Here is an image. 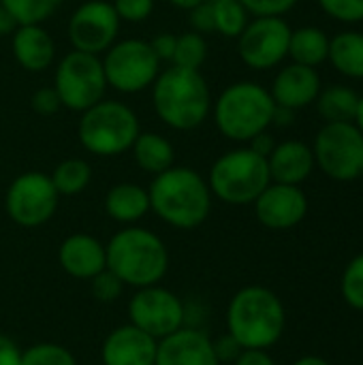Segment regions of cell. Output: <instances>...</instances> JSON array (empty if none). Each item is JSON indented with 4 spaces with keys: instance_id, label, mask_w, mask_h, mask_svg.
Listing matches in <instances>:
<instances>
[{
    "instance_id": "1",
    "label": "cell",
    "mask_w": 363,
    "mask_h": 365,
    "mask_svg": "<svg viewBox=\"0 0 363 365\" xmlns=\"http://www.w3.org/2000/svg\"><path fill=\"white\" fill-rule=\"evenodd\" d=\"M150 212H154L165 225L193 231L201 227L212 212V190L208 180L190 167H169L154 175L148 186Z\"/></svg>"
},
{
    "instance_id": "2",
    "label": "cell",
    "mask_w": 363,
    "mask_h": 365,
    "mask_svg": "<svg viewBox=\"0 0 363 365\" xmlns=\"http://www.w3.org/2000/svg\"><path fill=\"white\" fill-rule=\"evenodd\" d=\"M212 92L201 71L169 66L152 83V105L158 120L180 133L199 128L212 113Z\"/></svg>"
},
{
    "instance_id": "3",
    "label": "cell",
    "mask_w": 363,
    "mask_h": 365,
    "mask_svg": "<svg viewBox=\"0 0 363 365\" xmlns=\"http://www.w3.org/2000/svg\"><path fill=\"white\" fill-rule=\"evenodd\" d=\"M107 269H111L124 287L143 289L160 284L169 272V250L165 242L145 227H122L105 244Z\"/></svg>"
},
{
    "instance_id": "4",
    "label": "cell",
    "mask_w": 363,
    "mask_h": 365,
    "mask_svg": "<svg viewBox=\"0 0 363 365\" xmlns=\"http://www.w3.org/2000/svg\"><path fill=\"white\" fill-rule=\"evenodd\" d=\"M285 327V306L267 287H244L227 306V334H231L242 349L267 351L282 338Z\"/></svg>"
},
{
    "instance_id": "5",
    "label": "cell",
    "mask_w": 363,
    "mask_h": 365,
    "mask_svg": "<svg viewBox=\"0 0 363 365\" xmlns=\"http://www.w3.org/2000/svg\"><path fill=\"white\" fill-rule=\"evenodd\" d=\"M276 103L267 88L257 81H235L212 103V118L218 133L235 143H248L272 126Z\"/></svg>"
},
{
    "instance_id": "6",
    "label": "cell",
    "mask_w": 363,
    "mask_h": 365,
    "mask_svg": "<svg viewBox=\"0 0 363 365\" xmlns=\"http://www.w3.org/2000/svg\"><path fill=\"white\" fill-rule=\"evenodd\" d=\"M141 124L133 107L120 101H98L86 109L77 124V139L88 154L113 158L131 152Z\"/></svg>"
},
{
    "instance_id": "7",
    "label": "cell",
    "mask_w": 363,
    "mask_h": 365,
    "mask_svg": "<svg viewBox=\"0 0 363 365\" xmlns=\"http://www.w3.org/2000/svg\"><path fill=\"white\" fill-rule=\"evenodd\" d=\"M267 158L246 148H235L218 156L208 173L212 197L229 205H250L270 186Z\"/></svg>"
},
{
    "instance_id": "8",
    "label": "cell",
    "mask_w": 363,
    "mask_h": 365,
    "mask_svg": "<svg viewBox=\"0 0 363 365\" xmlns=\"http://www.w3.org/2000/svg\"><path fill=\"white\" fill-rule=\"evenodd\" d=\"M107 88L101 56L73 49L60 58L53 73V90L60 96L62 109L83 113L105 98Z\"/></svg>"
},
{
    "instance_id": "9",
    "label": "cell",
    "mask_w": 363,
    "mask_h": 365,
    "mask_svg": "<svg viewBox=\"0 0 363 365\" xmlns=\"http://www.w3.org/2000/svg\"><path fill=\"white\" fill-rule=\"evenodd\" d=\"M101 60L107 86L120 94H137L152 88L160 73V60L150 41L143 38L116 41Z\"/></svg>"
},
{
    "instance_id": "10",
    "label": "cell",
    "mask_w": 363,
    "mask_h": 365,
    "mask_svg": "<svg viewBox=\"0 0 363 365\" xmlns=\"http://www.w3.org/2000/svg\"><path fill=\"white\" fill-rule=\"evenodd\" d=\"M312 152L319 169L336 182L363 175V135L355 122H325L315 137Z\"/></svg>"
},
{
    "instance_id": "11",
    "label": "cell",
    "mask_w": 363,
    "mask_h": 365,
    "mask_svg": "<svg viewBox=\"0 0 363 365\" xmlns=\"http://www.w3.org/2000/svg\"><path fill=\"white\" fill-rule=\"evenodd\" d=\"M60 195L51 178L43 171L19 173L6 188L4 210L6 216L24 229L43 227L58 212Z\"/></svg>"
},
{
    "instance_id": "12",
    "label": "cell",
    "mask_w": 363,
    "mask_h": 365,
    "mask_svg": "<svg viewBox=\"0 0 363 365\" xmlns=\"http://www.w3.org/2000/svg\"><path fill=\"white\" fill-rule=\"evenodd\" d=\"M128 323L152 336L154 340H163L184 327L186 308L184 302L169 289L160 284L135 289L128 299Z\"/></svg>"
},
{
    "instance_id": "13",
    "label": "cell",
    "mask_w": 363,
    "mask_h": 365,
    "mask_svg": "<svg viewBox=\"0 0 363 365\" xmlns=\"http://www.w3.org/2000/svg\"><path fill=\"white\" fill-rule=\"evenodd\" d=\"M291 26L282 17H255L237 36V53L252 71L278 66L289 56Z\"/></svg>"
},
{
    "instance_id": "14",
    "label": "cell",
    "mask_w": 363,
    "mask_h": 365,
    "mask_svg": "<svg viewBox=\"0 0 363 365\" xmlns=\"http://www.w3.org/2000/svg\"><path fill=\"white\" fill-rule=\"evenodd\" d=\"M120 24L111 2L86 0L73 11L66 32L73 49L101 56L118 41Z\"/></svg>"
},
{
    "instance_id": "15",
    "label": "cell",
    "mask_w": 363,
    "mask_h": 365,
    "mask_svg": "<svg viewBox=\"0 0 363 365\" xmlns=\"http://www.w3.org/2000/svg\"><path fill=\"white\" fill-rule=\"evenodd\" d=\"M257 220L272 231H289L297 227L308 214V197L300 186L270 182V186L255 199Z\"/></svg>"
},
{
    "instance_id": "16",
    "label": "cell",
    "mask_w": 363,
    "mask_h": 365,
    "mask_svg": "<svg viewBox=\"0 0 363 365\" xmlns=\"http://www.w3.org/2000/svg\"><path fill=\"white\" fill-rule=\"evenodd\" d=\"M158 340L126 323L111 329L101 346L103 365H156Z\"/></svg>"
},
{
    "instance_id": "17",
    "label": "cell",
    "mask_w": 363,
    "mask_h": 365,
    "mask_svg": "<svg viewBox=\"0 0 363 365\" xmlns=\"http://www.w3.org/2000/svg\"><path fill=\"white\" fill-rule=\"evenodd\" d=\"M156 365H220L212 338L195 327H180L158 340Z\"/></svg>"
},
{
    "instance_id": "18",
    "label": "cell",
    "mask_w": 363,
    "mask_h": 365,
    "mask_svg": "<svg viewBox=\"0 0 363 365\" xmlns=\"http://www.w3.org/2000/svg\"><path fill=\"white\" fill-rule=\"evenodd\" d=\"M62 272L75 280H90L107 267L105 244L90 233H71L58 248Z\"/></svg>"
},
{
    "instance_id": "19",
    "label": "cell",
    "mask_w": 363,
    "mask_h": 365,
    "mask_svg": "<svg viewBox=\"0 0 363 365\" xmlns=\"http://www.w3.org/2000/svg\"><path fill=\"white\" fill-rule=\"evenodd\" d=\"M319 92H321V77L317 68L304 66L297 62L282 66L270 88L274 103L278 107H287L293 111L312 105Z\"/></svg>"
},
{
    "instance_id": "20",
    "label": "cell",
    "mask_w": 363,
    "mask_h": 365,
    "mask_svg": "<svg viewBox=\"0 0 363 365\" xmlns=\"http://www.w3.org/2000/svg\"><path fill=\"white\" fill-rule=\"evenodd\" d=\"M11 51L15 62L28 73H43L56 60V43L43 24L15 26L11 32Z\"/></svg>"
},
{
    "instance_id": "21",
    "label": "cell",
    "mask_w": 363,
    "mask_h": 365,
    "mask_svg": "<svg viewBox=\"0 0 363 365\" xmlns=\"http://www.w3.org/2000/svg\"><path fill=\"white\" fill-rule=\"evenodd\" d=\"M267 167H270L272 182L302 186L315 171L317 163H315V152L308 143L289 139L276 143L274 152L267 156Z\"/></svg>"
},
{
    "instance_id": "22",
    "label": "cell",
    "mask_w": 363,
    "mask_h": 365,
    "mask_svg": "<svg viewBox=\"0 0 363 365\" xmlns=\"http://www.w3.org/2000/svg\"><path fill=\"white\" fill-rule=\"evenodd\" d=\"M103 205L111 220H116L122 227H131L148 216L150 195H148V188L135 182H120L107 190Z\"/></svg>"
},
{
    "instance_id": "23",
    "label": "cell",
    "mask_w": 363,
    "mask_h": 365,
    "mask_svg": "<svg viewBox=\"0 0 363 365\" xmlns=\"http://www.w3.org/2000/svg\"><path fill=\"white\" fill-rule=\"evenodd\" d=\"M133 158L137 163V167L150 175H158L163 171H167L169 167L175 165V148L173 143L152 130H141L131 148Z\"/></svg>"
},
{
    "instance_id": "24",
    "label": "cell",
    "mask_w": 363,
    "mask_h": 365,
    "mask_svg": "<svg viewBox=\"0 0 363 365\" xmlns=\"http://www.w3.org/2000/svg\"><path fill=\"white\" fill-rule=\"evenodd\" d=\"M327 60L344 77L363 79V32L347 30L329 38Z\"/></svg>"
},
{
    "instance_id": "25",
    "label": "cell",
    "mask_w": 363,
    "mask_h": 365,
    "mask_svg": "<svg viewBox=\"0 0 363 365\" xmlns=\"http://www.w3.org/2000/svg\"><path fill=\"white\" fill-rule=\"evenodd\" d=\"M329 56V36L317 26H304L291 30L289 58L297 64L317 68Z\"/></svg>"
},
{
    "instance_id": "26",
    "label": "cell",
    "mask_w": 363,
    "mask_h": 365,
    "mask_svg": "<svg viewBox=\"0 0 363 365\" xmlns=\"http://www.w3.org/2000/svg\"><path fill=\"white\" fill-rule=\"evenodd\" d=\"M315 103L325 122H355L359 94L347 86H327L325 90L321 88Z\"/></svg>"
},
{
    "instance_id": "27",
    "label": "cell",
    "mask_w": 363,
    "mask_h": 365,
    "mask_svg": "<svg viewBox=\"0 0 363 365\" xmlns=\"http://www.w3.org/2000/svg\"><path fill=\"white\" fill-rule=\"evenodd\" d=\"M49 178L60 197H75L81 195L92 182V167L83 158H66L56 165Z\"/></svg>"
},
{
    "instance_id": "28",
    "label": "cell",
    "mask_w": 363,
    "mask_h": 365,
    "mask_svg": "<svg viewBox=\"0 0 363 365\" xmlns=\"http://www.w3.org/2000/svg\"><path fill=\"white\" fill-rule=\"evenodd\" d=\"M64 0H0L15 26L45 24Z\"/></svg>"
},
{
    "instance_id": "29",
    "label": "cell",
    "mask_w": 363,
    "mask_h": 365,
    "mask_svg": "<svg viewBox=\"0 0 363 365\" xmlns=\"http://www.w3.org/2000/svg\"><path fill=\"white\" fill-rule=\"evenodd\" d=\"M214 6V32L227 36V38H237L242 30L246 28L248 11L240 0H212Z\"/></svg>"
},
{
    "instance_id": "30",
    "label": "cell",
    "mask_w": 363,
    "mask_h": 365,
    "mask_svg": "<svg viewBox=\"0 0 363 365\" xmlns=\"http://www.w3.org/2000/svg\"><path fill=\"white\" fill-rule=\"evenodd\" d=\"M208 60V41L199 32H184L178 34L175 43V53L171 64L180 68H190V71H201V66Z\"/></svg>"
},
{
    "instance_id": "31",
    "label": "cell",
    "mask_w": 363,
    "mask_h": 365,
    "mask_svg": "<svg viewBox=\"0 0 363 365\" xmlns=\"http://www.w3.org/2000/svg\"><path fill=\"white\" fill-rule=\"evenodd\" d=\"M21 365H77V359L62 344L39 342L21 349Z\"/></svg>"
},
{
    "instance_id": "32",
    "label": "cell",
    "mask_w": 363,
    "mask_h": 365,
    "mask_svg": "<svg viewBox=\"0 0 363 365\" xmlns=\"http://www.w3.org/2000/svg\"><path fill=\"white\" fill-rule=\"evenodd\" d=\"M340 291L344 302L363 312V252L357 255L344 269L342 274V282H340Z\"/></svg>"
},
{
    "instance_id": "33",
    "label": "cell",
    "mask_w": 363,
    "mask_h": 365,
    "mask_svg": "<svg viewBox=\"0 0 363 365\" xmlns=\"http://www.w3.org/2000/svg\"><path fill=\"white\" fill-rule=\"evenodd\" d=\"M88 282H90L92 297L101 304H113L124 293V282L107 267L101 274H96L94 278H90Z\"/></svg>"
},
{
    "instance_id": "34",
    "label": "cell",
    "mask_w": 363,
    "mask_h": 365,
    "mask_svg": "<svg viewBox=\"0 0 363 365\" xmlns=\"http://www.w3.org/2000/svg\"><path fill=\"white\" fill-rule=\"evenodd\" d=\"M319 6L329 17L344 24L363 21V0H319Z\"/></svg>"
},
{
    "instance_id": "35",
    "label": "cell",
    "mask_w": 363,
    "mask_h": 365,
    "mask_svg": "<svg viewBox=\"0 0 363 365\" xmlns=\"http://www.w3.org/2000/svg\"><path fill=\"white\" fill-rule=\"evenodd\" d=\"M111 6L126 24H143L154 13V0H113Z\"/></svg>"
},
{
    "instance_id": "36",
    "label": "cell",
    "mask_w": 363,
    "mask_h": 365,
    "mask_svg": "<svg viewBox=\"0 0 363 365\" xmlns=\"http://www.w3.org/2000/svg\"><path fill=\"white\" fill-rule=\"evenodd\" d=\"M240 2L255 17H282L300 0H240Z\"/></svg>"
},
{
    "instance_id": "37",
    "label": "cell",
    "mask_w": 363,
    "mask_h": 365,
    "mask_svg": "<svg viewBox=\"0 0 363 365\" xmlns=\"http://www.w3.org/2000/svg\"><path fill=\"white\" fill-rule=\"evenodd\" d=\"M30 107L39 115H53L62 109V103H60L58 92L53 90V86H47V88H39L32 92Z\"/></svg>"
},
{
    "instance_id": "38",
    "label": "cell",
    "mask_w": 363,
    "mask_h": 365,
    "mask_svg": "<svg viewBox=\"0 0 363 365\" xmlns=\"http://www.w3.org/2000/svg\"><path fill=\"white\" fill-rule=\"evenodd\" d=\"M188 24H190L193 32H199V34L214 32V6H212V0H203L201 4L190 9L188 11Z\"/></svg>"
},
{
    "instance_id": "39",
    "label": "cell",
    "mask_w": 363,
    "mask_h": 365,
    "mask_svg": "<svg viewBox=\"0 0 363 365\" xmlns=\"http://www.w3.org/2000/svg\"><path fill=\"white\" fill-rule=\"evenodd\" d=\"M212 342H214V351H216V357H218L220 365L233 364L237 359V355L244 351L240 346V342L231 334H225V336H220L218 340H212Z\"/></svg>"
},
{
    "instance_id": "40",
    "label": "cell",
    "mask_w": 363,
    "mask_h": 365,
    "mask_svg": "<svg viewBox=\"0 0 363 365\" xmlns=\"http://www.w3.org/2000/svg\"><path fill=\"white\" fill-rule=\"evenodd\" d=\"M175 43H178V34H171V32H160L150 41V45H152V49H154V53H156V58L160 62H171L173 60Z\"/></svg>"
},
{
    "instance_id": "41",
    "label": "cell",
    "mask_w": 363,
    "mask_h": 365,
    "mask_svg": "<svg viewBox=\"0 0 363 365\" xmlns=\"http://www.w3.org/2000/svg\"><path fill=\"white\" fill-rule=\"evenodd\" d=\"M0 365H21V349L4 334H0Z\"/></svg>"
},
{
    "instance_id": "42",
    "label": "cell",
    "mask_w": 363,
    "mask_h": 365,
    "mask_svg": "<svg viewBox=\"0 0 363 365\" xmlns=\"http://www.w3.org/2000/svg\"><path fill=\"white\" fill-rule=\"evenodd\" d=\"M231 365H276L274 357L261 349H244Z\"/></svg>"
},
{
    "instance_id": "43",
    "label": "cell",
    "mask_w": 363,
    "mask_h": 365,
    "mask_svg": "<svg viewBox=\"0 0 363 365\" xmlns=\"http://www.w3.org/2000/svg\"><path fill=\"white\" fill-rule=\"evenodd\" d=\"M248 148H250L252 152L261 154L263 158H267V156L274 152V148H276V141H274V137H272L267 130H263V133H259L257 137H252V139L248 141Z\"/></svg>"
},
{
    "instance_id": "44",
    "label": "cell",
    "mask_w": 363,
    "mask_h": 365,
    "mask_svg": "<svg viewBox=\"0 0 363 365\" xmlns=\"http://www.w3.org/2000/svg\"><path fill=\"white\" fill-rule=\"evenodd\" d=\"M293 118H295V111L293 109H287V107H278L276 105L272 124H276V126H291L293 124Z\"/></svg>"
},
{
    "instance_id": "45",
    "label": "cell",
    "mask_w": 363,
    "mask_h": 365,
    "mask_svg": "<svg viewBox=\"0 0 363 365\" xmlns=\"http://www.w3.org/2000/svg\"><path fill=\"white\" fill-rule=\"evenodd\" d=\"M13 28H15V21L11 19V15H9V13L4 11V6L0 4V36H2V34H11Z\"/></svg>"
},
{
    "instance_id": "46",
    "label": "cell",
    "mask_w": 363,
    "mask_h": 365,
    "mask_svg": "<svg viewBox=\"0 0 363 365\" xmlns=\"http://www.w3.org/2000/svg\"><path fill=\"white\" fill-rule=\"evenodd\" d=\"M171 6H175V9H180V11H190V9H195L197 4H201L203 0H167Z\"/></svg>"
},
{
    "instance_id": "47",
    "label": "cell",
    "mask_w": 363,
    "mask_h": 365,
    "mask_svg": "<svg viewBox=\"0 0 363 365\" xmlns=\"http://www.w3.org/2000/svg\"><path fill=\"white\" fill-rule=\"evenodd\" d=\"M293 365H332L329 361H325L323 357H317V355H306V357H300Z\"/></svg>"
},
{
    "instance_id": "48",
    "label": "cell",
    "mask_w": 363,
    "mask_h": 365,
    "mask_svg": "<svg viewBox=\"0 0 363 365\" xmlns=\"http://www.w3.org/2000/svg\"><path fill=\"white\" fill-rule=\"evenodd\" d=\"M355 124L362 130L363 135V96H359V105H357V113H355Z\"/></svg>"
}]
</instances>
